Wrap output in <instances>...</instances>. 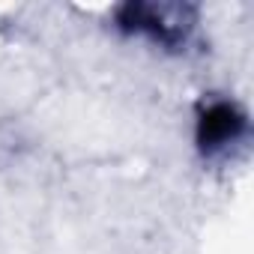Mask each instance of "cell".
<instances>
[{
    "instance_id": "obj_2",
    "label": "cell",
    "mask_w": 254,
    "mask_h": 254,
    "mask_svg": "<svg viewBox=\"0 0 254 254\" xmlns=\"http://www.w3.org/2000/svg\"><path fill=\"white\" fill-rule=\"evenodd\" d=\"M165 12L168 9L150 6V3H126L117 12V24L123 30H129V33H147L162 45H174L183 36V27H177L183 21H168Z\"/></svg>"
},
{
    "instance_id": "obj_1",
    "label": "cell",
    "mask_w": 254,
    "mask_h": 254,
    "mask_svg": "<svg viewBox=\"0 0 254 254\" xmlns=\"http://www.w3.org/2000/svg\"><path fill=\"white\" fill-rule=\"evenodd\" d=\"M245 129V117L236 105L230 102H215L209 108L200 111L197 117V150L200 153H215L224 144H230L233 138H239V132Z\"/></svg>"
}]
</instances>
